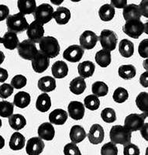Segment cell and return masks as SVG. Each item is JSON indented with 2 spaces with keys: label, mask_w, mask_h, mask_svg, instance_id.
Instances as JSON below:
<instances>
[{
  "label": "cell",
  "mask_w": 148,
  "mask_h": 155,
  "mask_svg": "<svg viewBox=\"0 0 148 155\" xmlns=\"http://www.w3.org/2000/svg\"><path fill=\"white\" fill-rule=\"evenodd\" d=\"M40 51L49 58H56L60 53V45L58 41L54 37H43L39 42Z\"/></svg>",
  "instance_id": "cell-1"
},
{
  "label": "cell",
  "mask_w": 148,
  "mask_h": 155,
  "mask_svg": "<svg viewBox=\"0 0 148 155\" xmlns=\"http://www.w3.org/2000/svg\"><path fill=\"white\" fill-rule=\"evenodd\" d=\"M109 137L115 144H122L125 146L130 143L131 132L125 127L120 125L113 126L110 130Z\"/></svg>",
  "instance_id": "cell-2"
},
{
  "label": "cell",
  "mask_w": 148,
  "mask_h": 155,
  "mask_svg": "<svg viewBox=\"0 0 148 155\" xmlns=\"http://www.w3.org/2000/svg\"><path fill=\"white\" fill-rule=\"evenodd\" d=\"M6 25L9 31L16 34L25 31L29 26L24 15L20 12L8 16L6 19Z\"/></svg>",
  "instance_id": "cell-3"
},
{
  "label": "cell",
  "mask_w": 148,
  "mask_h": 155,
  "mask_svg": "<svg viewBox=\"0 0 148 155\" xmlns=\"http://www.w3.org/2000/svg\"><path fill=\"white\" fill-rule=\"evenodd\" d=\"M144 24L140 19L127 20L123 27V32L129 37L137 39L144 32Z\"/></svg>",
  "instance_id": "cell-4"
},
{
  "label": "cell",
  "mask_w": 148,
  "mask_h": 155,
  "mask_svg": "<svg viewBox=\"0 0 148 155\" xmlns=\"http://www.w3.org/2000/svg\"><path fill=\"white\" fill-rule=\"evenodd\" d=\"M18 54L25 60L31 61L38 52L35 43L29 40H25L19 43L17 46Z\"/></svg>",
  "instance_id": "cell-5"
},
{
  "label": "cell",
  "mask_w": 148,
  "mask_h": 155,
  "mask_svg": "<svg viewBox=\"0 0 148 155\" xmlns=\"http://www.w3.org/2000/svg\"><path fill=\"white\" fill-rule=\"evenodd\" d=\"M54 12L53 7L50 4L43 3L36 8L34 12V19L44 25L52 19Z\"/></svg>",
  "instance_id": "cell-6"
},
{
  "label": "cell",
  "mask_w": 148,
  "mask_h": 155,
  "mask_svg": "<svg viewBox=\"0 0 148 155\" xmlns=\"http://www.w3.org/2000/svg\"><path fill=\"white\" fill-rule=\"evenodd\" d=\"M146 114L147 113H144V114L143 113V114L133 113V114L129 115L124 120V127L130 132L140 130V129L144 124Z\"/></svg>",
  "instance_id": "cell-7"
},
{
  "label": "cell",
  "mask_w": 148,
  "mask_h": 155,
  "mask_svg": "<svg viewBox=\"0 0 148 155\" xmlns=\"http://www.w3.org/2000/svg\"><path fill=\"white\" fill-rule=\"evenodd\" d=\"M101 46L104 50L113 51L116 49L117 44V37L114 32L110 30H103L99 37Z\"/></svg>",
  "instance_id": "cell-8"
},
{
  "label": "cell",
  "mask_w": 148,
  "mask_h": 155,
  "mask_svg": "<svg viewBox=\"0 0 148 155\" xmlns=\"http://www.w3.org/2000/svg\"><path fill=\"white\" fill-rule=\"evenodd\" d=\"M32 67L34 71L37 73H43L49 67L50 58L42 53L41 51H38L37 54L32 59Z\"/></svg>",
  "instance_id": "cell-9"
},
{
  "label": "cell",
  "mask_w": 148,
  "mask_h": 155,
  "mask_svg": "<svg viewBox=\"0 0 148 155\" xmlns=\"http://www.w3.org/2000/svg\"><path fill=\"white\" fill-rule=\"evenodd\" d=\"M44 32L45 31L43 24L37 20H34L29 24L27 29V34L29 39L34 43L39 42L40 40L44 37Z\"/></svg>",
  "instance_id": "cell-10"
},
{
  "label": "cell",
  "mask_w": 148,
  "mask_h": 155,
  "mask_svg": "<svg viewBox=\"0 0 148 155\" xmlns=\"http://www.w3.org/2000/svg\"><path fill=\"white\" fill-rule=\"evenodd\" d=\"M84 54V50L78 45H71L64 51L63 57L66 61L69 62H78Z\"/></svg>",
  "instance_id": "cell-11"
},
{
  "label": "cell",
  "mask_w": 148,
  "mask_h": 155,
  "mask_svg": "<svg viewBox=\"0 0 148 155\" xmlns=\"http://www.w3.org/2000/svg\"><path fill=\"white\" fill-rule=\"evenodd\" d=\"M99 37L91 30H85L80 36V45L83 49L91 50L96 45Z\"/></svg>",
  "instance_id": "cell-12"
},
{
  "label": "cell",
  "mask_w": 148,
  "mask_h": 155,
  "mask_svg": "<svg viewBox=\"0 0 148 155\" xmlns=\"http://www.w3.org/2000/svg\"><path fill=\"white\" fill-rule=\"evenodd\" d=\"M44 143L40 137H32L27 141L26 145V151L29 155H37L43 152Z\"/></svg>",
  "instance_id": "cell-13"
},
{
  "label": "cell",
  "mask_w": 148,
  "mask_h": 155,
  "mask_svg": "<svg viewBox=\"0 0 148 155\" xmlns=\"http://www.w3.org/2000/svg\"><path fill=\"white\" fill-rule=\"evenodd\" d=\"M104 130L99 124H94L90 128L89 133L88 134V140L92 144H99L102 143L104 140Z\"/></svg>",
  "instance_id": "cell-14"
},
{
  "label": "cell",
  "mask_w": 148,
  "mask_h": 155,
  "mask_svg": "<svg viewBox=\"0 0 148 155\" xmlns=\"http://www.w3.org/2000/svg\"><path fill=\"white\" fill-rule=\"evenodd\" d=\"M69 116L74 120H80L85 115V107L81 102L72 101L67 106Z\"/></svg>",
  "instance_id": "cell-15"
},
{
  "label": "cell",
  "mask_w": 148,
  "mask_h": 155,
  "mask_svg": "<svg viewBox=\"0 0 148 155\" xmlns=\"http://www.w3.org/2000/svg\"><path fill=\"white\" fill-rule=\"evenodd\" d=\"M37 134L42 140L50 141L54 137L55 130L51 123H44L38 127Z\"/></svg>",
  "instance_id": "cell-16"
},
{
  "label": "cell",
  "mask_w": 148,
  "mask_h": 155,
  "mask_svg": "<svg viewBox=\"0 0 148 155\" xmlns=\"http://www.w3.org/2000/svg\"><path fill=\"white\" fill-rule=\"evenodd\" d=\"M67 116L68 115H67V112L64 111V109H57L50 113L49 120L52 124L63 125L67 121Z\"/></svg>",
  "instance_id": "cell-17"
},
{
  "label": "cell",
  "mask_w": 148,
  "mask_h": 155,
  "mask_svg": "<svg viewBox=\"0 0 148 155\" xmlns=\"http://www.w3.org/2000/svg\"><path fill=\"white\" fill-rule=\"evenodd\" d=\"M51 71L55 78L61 79L67 75L68 67L65 62L62 61H58L54 62L51 67Z\"/></svg>",
  "instance_id": "cell-18"
},
{
  "label": "cell",
  "mask_w": 148,
  "mask_h": 155,
  "mask_svg": "<svg viewBox=\"0 0 148 155\" xmlns=\"http://www.w3.org/2000/svg\"><path fill=\"white\" fill-rule=\"evenodd\" d=\"M2 43L3 44L5 48L12 51L17 48L18 44H19V39L16 33L8 31L2 37Z\"/></svg>",
  "instance_id": "cell-19"
},
{
  "label": "cell",
  "mask_w": 148,
  "mask_h": 155,
  "mask_svg": "<svg viewBox=\"0 0 148 155\" xmlns=\"http://www.w3.org/2000/svg\"><path fill=\"white\" fill-rule=\"evenodd\" d=\"M37 86L41 91L44 92H52L56 88V81L51 76H44L40 78Z\"/></svg>",
  "instance_id": "cell-20"
},
{
  "label": "cell",
  "mask_w": 148,
  "mask_h": 155,
  "mask_svg": "<svg viewBox=\"0 0 148 155\" xmlns=\"http://www.w3.org/2000/svg\"><path fill=\"white\" fill-rule=\"evenodd\" d=\"M53 17L57 23L60 25L67 24L71 19V12L65 7H58L54 12Z\"/></svg>",
  "instance_id": "cell-21"
},
{
  "label": "cell",
  "mask_w": 148,
  "mask_h": 155,
  "mask_svg": "<svg viewBox=\"0 0 148 155\" xmlns=\"http://www.w3.org/2000/svg\"><path fill=\"white\" fill-rule=\"evenodd\" d=\"M123 15L126 21L130 20V19H140L141 17L139 7L137 5H135V4H130V5H126L123 8Z\"/></svg>",
  "instance_id": "cell-22"
},
{
  "label": "cell",
  "mask_w": 148,
  "mask_h": 155,
  "mask_svg": "<svg viewBox=\"0 0 148 155\" xmlns=\"http://www.w3.org/2000/svg\"><path fill=\"white\" fill-rule=\"evenodd\" d=\"M17 6L20 13L29 15L34 13L37 8V4L35 0H18Z\"/></svg>",
  "instance_id": "cell-23"
},
{
  "label": "cell",
  "mask_w": 148,
  "mask_h": 155,
  "mask_svg": "<svg viewBox=\"0 0 148 155\" xmlns=\"http://www.w3.org/2000/svg\"><path fill=\"white\" fill-rule=\"evenodd\" d=\"M95 64L93 62L89 61H85L80 63L78 66V74L83 78H87L93 75L95 71Z\"/></svg>",
  "instance_id": "cell-24"
},
{
  "label": "cell",
  "mask_w": 148,
  "mask_h": 155,
  "mask_svg": "<svg viewBox=\"0 0 148 155\" xmlns=\"http://www.w3.org/2000/svg\"><path fill=\"white\" fill-rule=\"evenodd\" d=\"M70 139L73 143H78L83 141L86 137V133L85 129L79 125H74L70 130Z\"/></svg>",
  "instance_id": "cell-25"
},
{
  "label": "cell",
  "mask_w": 148,
  "mask_h": 155,
  "mask_svg": "<svg viewBox=\"0 0 148 155\" xmlns=\"http://www.w3.org/2000/svg\"><path fill=\"white\" fill-rule=\"evenodd\" d=\"M70 91L74 95H80L85 92L86 88V83H85V78L82 77H77L70 82L69 85Z\"/></svg>",
  "instance_id": "cell-26"
},
{
  "label": "cell",
  "mask_w": 148,
  "mask_h": 155,
  "mask_svg": "<svg viewBox=\"0 0 148 155\" xmlns=\"http://www.w3.org/2000/svg\"><path fill=\"white\" fill-rule=\"evenodd\" d=\"M51 106V97L47 93H42L37 97L36 102V108L41 113L48 112Z\"/></svg>",
  "instance_id": "cell-27"
},
{
  "label": "cell",
  "mask_w": 148,
  "mask_h": 155,
  "mask_svg": "<svg viewBox=\"0 0 148 155\" xmlns=\"http://www.w3.org/2000/svg\"><path fill=\"white\" fill-rule=\"evenodd\" d=\"M25 143L26 140L23 134L19 132H15L11 136L9 147L12 150H20L24 147Z\"/></svg>",
  "instance_id": "cell-28"
},
{
  "label": "cell",
  "mask_w": 148,
  "mask_h": 155,
  "mask_svg": "<svg viewBox=\"0 0 148 155\" xmlns=\"http://www.w3.org/2000/svg\"><path fill=\"white\" fill-rule=\"evenodd\" d=\"M119 51L123 58H130L134 53V45L133 42L127 39L122 40L119 44Z\"/></svg>",
  "instance_id": "cell-29"
},
{
  "label": "cell",
  "mask_w": 148,
  "mask_h": 155,
  "mask_svg": "<svg viewBox=\"0 0 148 155\" xmlns=\"http://www.w3.org/2000/svg\"><path fill=\"white\" fill-rule=\"evenodd\" d=\"M111 53L109 51L101 50L95 54V61L102 68L108 67L111 64Z\"/></svg>",
  "instance_id": "cell-30"
},
{
  "label": "cell",
  "mask_w": 148,
  "mask_h": 155,
  "mask_svg": "<svg viewBox=\"0 0 148 155\" xmlns=\"http://www.w3.org/2000/svg\"><path fill=\"white\" fill-rule=\"evenodd\" d=\"M30 103V95L26 92H20L16 93L13 99V104L18 108L24 109Z\"/></svg>",
  "instance_id": "cell-31"
},
{
  "label": "cell",
  "mask_w": 148,
  "mask_h": 155,
  "mask_svg": "<svg viewBox=\"0 0 148 155\" xmlns=\"http://www.w3.org/2000/svg\"><path fill=\"white\" fill-rule=\"evenodd\" d=\"M99 16L102 21H110L115 16V8L111 4H105L99 9Z\"/></svg>",
  "instance_id": "cell-32"
},
{
  "label": "cell",
  "mask_w": 148,
  "mask_h": 155,
  "mask_svg": "<svg viewBox=\"0 0 148 155\" xmlns=\"http://www.w3.org/2000/svg\"><path fill=\"white\" fill-rule=\"evenodd\" d=\"M9 124L14 130H20L26 126L27 120L21 114H12L9 117Z\"/></svg>",
  "instance_id": "cell-33"
},
{
  "label": "cell",
  "mask_w": 148,
  "mask_h": 155,
  "mask_svg": "<svg viewBox=\"0 0 148 155\" xmlns=\"http://www.w3.org/2000/svg\"><path fill=\"white\" fill-rule=\"evenodd\" d=\"M118 74L122 78L125 80H130L136 76V71L133 65L126 64V65H122L119 68Z\"/></svg>",
  "instance_id": "cell-34"
},
{
  "label": "cell",
  "mask_w": 148,
  "mask_h": 155,
  "mask_svg": "<svg viewBox=\"0 0 148 155\" xmlns=\"http://www.w3.org/2000/svg\"><path fill=\"white\" fill-rule=\"evenodd\" d=\"M92 92L96 96L103 97L108 94L109 87L103 81H95L92 85Z\"/></svg>",
  "instance_id": "cell-35"
},
{
  "label": "cell",
  "mask_w": 148,
  "mask_h": 155,
  "mask_svg": "<svg viewBox=\"0 0 148 155\" xmlns=\"http://www.w3.org/2000/svg\"><path fill=\"white\" fill-rule=\"evenodd\" d=\"M13 110H14L13 103L5 100L0 102V116L1 117H4V118L9 117L13 113Z\"/></svg>",
  "instance_id": "cell-36"
},
{
  "label": "cell",
  "mask_w": 148,
  "mask_h": 155,
  "mask_svg": "<svg viewBox=\"0 0 148 155\" xmlns=\"http://www.w3.org/2000/svg\"><path fill=\"white\" fill-rule=\"evenodd\" d=\"M136 106L143 113H147L148 111V94L147 92H140L136 99Z\"/></svg>",
  "instance_id": "cell-37"
},
{
  "label": "cell",
  "mask_w": 148,
  "mask_h": 155,
  "mask_svg": "<svg viewBox=\"0 0 148 155\" xmlns=\"http://www.w3.org/2000/svg\"><path fill=\"white\" fill-rule=\"evenodd\" d=\"M85 107L89 110H97L100 106V101H99L98 96L93 95H89L85 97V100H84Z\"/></svg>",
  "instance_id": "cell-38"
},
{
  "label": "cell",
  "mask_w": 148,
  "mask_h": 155,
  "mask_svg": "<svg viewBox=\"0 0 148 155\" xmlns=\"http://www.w3.org/2000/svg\"><path fill=\"white\" fill-rule=\"evenodd\" d=\"M129 94L127 90L122 87H119L113 92V100L117 103H123L128 99Z\"/></svg>",
  "instance_id": "cell-39"
},
{
  "label": "cell",
  "mask_w": 148,
  "mask_h": 155,
  "mask_svg": "<svg viewBox=\"0 0 148 155\" xmlns=\"http://www.w3.org/2000/svg\"><path fill=\"white\" fill-rule=\"evenodd\" d=\"M101 117L102 120L107 124H112L117 120V115L115 110L112 108H106L101 113Z\"/></svg>",
  "instance_id": "cell-40"
},
{
  "label": "cell",
  "mask_w": 148,
  "mask_h": 155,
  "mask_svg": "<svg viewBox=\"0 0 148 155\" xmlns=\"http://www.w3.org/2000/svg\"><path fill=\"white\" fill-rule=\"evenodd\" d=\"M27 78L22 74H16L11 80V85L14 88L20 89L27 85Z\"/></svg>",
  "instance_id": "cell-41"
},
{
  "label": "cell",
  "mask_w": 148,
  "mask_h": 155,
  "mask_svg": "<svg viewBox=\"0 0 148 155\" xmlns=\"http://www.w3.org/2000/svg\"><path fill=\"white\" fill-rule=\"evenodd\" d=\"M117 153H118V149L117 145L112 141L103 145L101 149L102 155H117Z\"/></svg>",
  "instance_id": "cell-42"
},
{
  "label": "cell",
  "mask_w": 148,
  "mask_h": 155,
  "mask_svg": "<svg viewBox=\"0 0 148 155\" xmlns=\"http://www.w3.org/2000/svg\"><path fill=\"white\" fill-rule=\"evenodd\" d=\"M13 89L14 88L12 85L6 83L0 85V98L3 99L9 98L13 93Z\"/></svg>",
  "instance_id": "cell-43"
},
{
  "label": "cell",
  "mask_w": 148,
  "mask_h": 155,
  "mask_svg": "<svg viewBox=\"0 0 148 155\" xmlns=\"http://www.w3.org/2000/svg\"><path fill=\"white\" fill-rule=\"evenodd\" d=\"M64 153L65 155H80L81 151L76 143L72 142V143H69L64 146Z\"/></svg>",
  "instance_id": "cell-44"
},
{
  "label": "cell",
  "mask_w": 148,
  "mask_h": 155,
  "mask_svg": "<svg viewBox=\"0 0 148 155\" xmlns=\"http://www.w3.org/2000/svg\"><path fill=\"white\" fill-rule=\"evenodd\" d=\"M123 153L125 155H139L140 149L137 146L130 143L124 146Z\"/></svg>",
  "instance_id": "cell-45"
},
{
  "label": "cell",
  "mask_w": 148,
  "mask_h": 155,
  "mask_svg": "<svg viewBox=\"0 0 148 155\" xmlns=\"http://www.w3.org/2000/svg\"><path fill=\"white\" fill-rule=\"evenodd\" d=\"M138 52L139 54L140 55L142 58H147L148 57V40L147 39H144L143 41L140 42L138 48Z\"/></svg>",
  "instance_id": "cell-46"
},
{
  "label": "cell",
  "mask_w": 148,
  "mask_h": 155,
  "mask_svg": "<svg viewBox=\"0 0 148 155\" xmlns=\"http://www.w3.org/2000/svg\"><path fill=\"white\" fill-rule=\"evenodd\" d=\"M148 0H142L138 7H139L140 12L141 16H143L144 17L147 18L148 16Z\"/></svg>",
  "instance_id": "cell-47"
},
{
  "label": "cell",
  "mask_w": 148,
  "mask_h": 155,
  "mask_svg": "<svg viewBox=\"0 0 148 155\" xmlns=\"http://www.w3.org/2000/svg\"><path fill=\"white\" fill-rule=\"evenodd\" d=\"M9 14V9L5 5H0V22L7 19Z\"/></svg>",
  "instance_id": "cell-48"
},
{
  "label": "cell",
  "mask_w": 148,
  "mask_h": 155,
  "mask_svg": "<svg viewBox=\"0 0 148 155\" xmlns=\"http://www.w3.org/2000/svg\"><path fill=\"white\" fill-rule=\"evenodd\" d=\"M111 5L114 8L123 9L127 5V0H111Z\"/></svg>",
  "instance_id": "cell-49"
},
{
  "label": "cell",
  "mask_w": 148,
  "mask_h": 155,
  "mask_svg": "<svg viewBox=\"0 0 148 155\" xmlns=\"http://www.w3.org/2000/svg\"><path fill=\"white\" fill-rule=\"evenodd\" d=\"M140 85L144 88H147L148 87V72L147 71H146L144 73L141 74L140 78Z\"/></svg>",
  "instance_id": "cell-50"
},
{
  "label": "cell",
  "mask_w": 148,
  "mask_h": 155,
  "mask_svg": "<svg viewBox=\"0 0 148 155\" xmlns=\"http://www.w3.org/2000/svg\"><path fill=\"white\" fill-rule=\"evenodd\" d=\"M140 134L141 135H142V137H143V138H144L146 140H148V124L147 123H144V124H143V126H142V127H141L140 129Z\"/></svg>",
  "instance_id": "cell-51"
},
{
  "label": "cell",
  "mask_w": 148,
  "mask_h": 155,
  "mask_svg": "<svg viewBox=\"0 0 148 155\" xmlns=\"http://www.w3.org/2000/svg\"><path fill=\"white\" fill-rule=\"evenodd\" d=\"M9 77V74H8L7 70H5V68H0V82H4L5 80L7 79Z\"/></svg>",
  "instance_id": "cell-52"
},
{
  "label": "cell",
  "mask_w": 148,
  "mask_h": 155,
  "mask_svg": "<svg viewBox=\"0 0 148 155\" xmlns=\"http://www.w3.org/2000/svg\"><path fill=\"white\" fill-rule=\"evenodd\" d=\"M54 5H60L62 2L64 1V0H50Z\"/></svg>",
  "instance_id": "cell-53"
},
{
  "label": "cell",
  "mask_w": 148,
  "mask_h": 155,
  "mask_svg": "<svg viewBox=\"0 0 148 155\" xmlns=\"http://www.w3.org/2000/svg\"><path fill=\"white\" fill-rule=\"evenodd\" d=\"M4 146H5V140L2 136L0 135V150L3 148Z\"/></svg>",
  "instance_id": "cell-54"
},
{
  "label": "cell",
  "mask_w": 148,
  "mask_h": 155,
  "mask_svg": "<svg viewBox=\"0 0 148 155\" xmlns=\"http://www.w3.org/2000/svg\"><path fill=\"white\" fill-rule=\"evenodd\" d=\"M4 60H5V54H4V53L2 51H0V65L2 64V62L4 61Z\"/></svg>",
  "instance_id": "cell-55"
},
{
  "label": "cell",
  "mask_w": 148,
  "mask_h": 155,
  "mask_svg": "<svg viewBox=\"0 0 148 155\" xmlns=\"http://www.w3.org/2000/svg\"><path fill=\"white\" fill-rule=\"evenodd\" d=\"M146 64H147V60H146L144 61V68H145V69L147 71V66H146Z\"/></svg>",
  "instance_id": "cell-56"
},
{
  "label": "cell",
  "mask_w": 148,
  "mask_h": 155,
  "mask_svg": "<svg viewBox=\"0 0 148 155\" xmlns=\"http://www.w3.org/2000/svg\"><path fill=\"white\" fill-rule=\"evenodd\" d=\"M71 2H80L81 0H71Z\"/></svg>",
  "instance_id": "cell-57"
},
{
  "label": "cell",
  "mask_w": 148,
  "mask_h": 155,
  "mask_svg": "<svg viewBox=\"0 0 148 155\" xmlns=\"http://www.w3.org/2000/svg\"><path fill=\"white\" fill-rule=\"evenodd\" d=\"M1 127H2V120L0 119V128H1Z\"/></svg>",
  "instance_id": "cell-58"
},
{
  "label": "cell",
  "mask_w": 148,
  "mask_h": 155,
  "mask_svg": "<svg viewBox=\"0 0 148 155\" xmlns=\"http://www.w3.org/2000/svg\"><path fill=\"white\" fill-rule=\"evenodd\" d=\"M2 42V38H1V37H0V43Z\"/></svg>",
  "instance_id": "cell-59"
}]
</instances>
